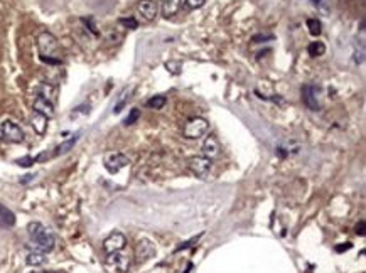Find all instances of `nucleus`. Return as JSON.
<instances>
[{"label":"nucleus","instance_id":"1","mask_svg":"<svg viewBox=\"0 0 366 273\" xmlns=\"http://www.w3.org/2000/svg\"><path fill=\"white\" fill-rule=\"evenodd\" d=\"M27 233H29L31 239L34 241V247L37 251L47 253L54 248V236L46 226H42L41 223H29L27 226Z\"/></svg>","mask_w":366,"mask_h":273},{"label":"nucleus","instance_id":"2","mask_svg":"<svg viewBox=\"0 0 366 273\" xmlns=\"http://www.w3.org/2000/svg\"><path fill=\"white\" fill-rule=\"evenodd\" d=\"M37 47H39V52H41V58H56V59H61L58 56L59 42H58L56 37L51 34V32L44 31V32H41V34L37 36Z\"/></svg>","mask_w":366,"mask_h":273},{"label":"nucleus","instance_id":"3","mask_svg":"<svg viewBox=\"0 0 366 273\" xmlns=\"http://www.w3.org/2000/svg\"><path fill=\"white\" fill-rule=\"evenodd\" d=\"M103 266L108 273H127L130 268V258L121 251H115V253H108Z\"/></svg>","mask_w":366,"mask_h":273},{"label":"nucleus","instance_id":"4","mask_svg":"<svg viewBox=\"0 0 366 273\" xmlns=\"http://www.w3.org/2000/svg\"><path fill=\"white\" fill-rule=\"evenodd\" d=\"M209 130V122L206 118H201V117H196V118H191L189 122L184 125V130H182V133H184L186 139H192L196 140L199 137L206 135Z\"/></svg>","mask_w":366,"mask_h":273},{"label":"nucleus","instance_id":"5","mask_svg":"<svg viewBox=\"0 0 366 273\" xmlns=\"http://www.w3.org/2000/svg\"><path fill=\"white\" fill-rule=\"evenodd\" d=\"M187 167H189V171L196 177L206 179L209 176V172H211L213 163H211V159H208V157L196 155V157H191V159L187 160Z\"/></svg>","mask_w":366,"mask_h":273},{"label":"nucleus","instance_id":"6","mask_svg":"<svg viewBox=\"0 0 366 273\" xmlns=\"http://www.w3.org/2000/svg\"><path fill=\"white\" fill-rule=\"evenodd\" d=\"M0 132H2V139L12 144H20L24 140V132L17 123H14L12 120H4L0 125Z\"/></svg>","mask_w":366,"mask_h":273},{"label":"nucleus","instance_id":"7","mask_svg":"<svg viewBox=\"0 0 366 273\" xmlns=\"http://www.w3.org/2000/svg\"><path fill=\"white\" fill-rule=\"evenodd\" d=\"M103 163H105V169H107L110 174H116L124 167L129 166L130 160L129 157H125L124 154H120V152H110V154L105 155Z\"/></svg>","mask_w":366,"mask_h":273},{"label":"nucleus","instance_id":"8","mask_svg":"<svg viewBox=\"0 0 366 273\" xmlns=\"http://www.w3.org/2000/svg\"><path fill=\"white\" fill-rule=\"evenodd\" d=\"M155 255V244L149 239H140L135 247V260L137 263H143V261L154 258Z\"/></svg>","mask_w":366,"mask_h":273},{"label":"nucleus","instance_id":"9","mask_svg":"<svg viewBox=\"0 0 366 273\" xmlns=\"http://www.w3.org/2000/svg\"><path fill=\"white\" fill-rule=\"evenodd\" d=\"M302 101L304 105L310 110L318 112L321 108V103H319V88H315L312 85H307L302 88Z\"/></svg>","mask_w":366,"mask_h":273},{"label":"nucleus","instance_id":"10","mask_svg":"<svg viewBox=\"0 0 366 273\" xmlns=\"http://www.w3.org/2000/svg\"><path fill=\"white\" fill-rule=\"evenodd\" d=\"M125 244H127L125 234H121V233L116 231V233L110 234V236L103 241V250L107 251V255H108V253H115V251H121V250H124Z\"/></svg>","mask_w":366,"mask_h":273},{"label":"nucleus","instance_id":"11","mask_svg":"<svg viewBox=\"0 0 366 273\" xmlns=\"http://www.w3.org/2000/svg\"><path fill=\"white\" fill-rule=\"evenodd\" d=\"M157 4L154 2V0H140L137 5V12L142 15L145 20H154L155 17H157Z\"/></svg>","mask_w":366,"mask_h":273},{"label":"nucleus","instance_id":"12","mask_svg":"<svg viewBox=\"0 0 366 273\" xmlns=\"http://www.w3.org/2000/svg\"><path fill=\"white\" fill-rule=\"evenodd\" d=\"M221 152V147H219V142L216 137L209 135L206 140L203 142V155L208 157V159H214V157H218Z\"/></svg>","mask_w":366,"mask_h":273},{"label":"nucleus","instance_id":"13","mask_svg":"<svg viewBox=\"0 0 366 273\" xmlns=\"http://www.w3.org/2000/svg\"><path fill=\"white\" fill-rule=\"evenodd\" d=\"M32 108H34V112L41 113V115H44V117H47V118L54 117V103L47 101L46 98H42V96H37V98H36Z\"/></svg>","mask_w":366,"mask_h":273},{"label":"nucleus","instance_id":"14","mask_svg":"<svg viewBox=\"0 0 366 273\" xmlns=\"http://www.w3.org/2000/svg\"><path fill=\"white\" fill-rule=\"evenodd\" d=\"M31 125H32V128H34V132L37 135L46 133V130H47V117H44V115L34 112V113H32V117H31Z\"/></svg>","mask_w":366,"mask_h":273},{"label":"nucleus","instance_id":"15","mask_svg":"<svg viewBox=\"0 0 366 273\" xmlns=\"http://www.w3.org/2000/svg\"><path fill=\"white\" fill-rule=\"evenodd\" d=\"M181 9V0H160V10L164 17H173Z\"/></svg>","mask_w":366,"mask_h":273},{"label":"nucleus","instance_id":"16","mask_svg":"<svg viewBox=\"0 0 366 273\" xmlns=\"http://www.w3.org/2000/svg\"><path fill=\"white\" fill-rule=\"evenodd\" d=\"M39 96L46 98L47 101L54 103V101H56V96H58V90L54 88L53 85H49V83H42V85H41V88H39Z\"/></svg>","mask_w":366,"mask_h":273},{"label":"nucleus","instance_id":"17","mask_svg":"<svg viewBox=\"0 0 366 273\" xmlns=\"http://www.w3.org/2000/svg\"><path fill=\"white\" fill-rule=\"evenodd\" d=\"M26 263L29 266H41L46 263V255H44L42 251H32V253L27 255Z\"/></svg>","mask_w":366,"mask_h":273},{"label":"nucleus","instance_id":"18","mask_svg":"<svg viewBox=\"0 0 366 273\" xmlns=\"http://www.w3.org/2000/svg\"><path fill=\"white\" fill-rule=\"evenodd\" d=\"M307 52H309L312 58H319V56H323V54L326 52V46H324V42H321V41H314V42H310L309 47H307Z\"/></svg>","mask_w":366,"mask_h":273},{"label":"nucleus","instance_id":"19","mask_svg":"<svg viewBox=\"0 0 366 273\" xmlns=\"http://www.w3.org/2000/svg\"><path fill=\"white\" fill-rule=\"evenodd\" d=\"M307 29L310 32V36L318 37L321 32H323V24L318 19H307Z\"/></svg>","mask_w":366,"mask_h":273},{"label":"nucleus","instance_id":"20","mask_svg":"<svg viewBox=\"0 0 366 273\" xmlns=\"http://www.w3.org/2000/svg\"><path fill=\"white\" fill-rule=\"evenodd\" d=\"M76 140H78V137H73L71 140L64 142V144H61L59 147H56V149H54V155H63V154H66V152H69L71 149H73V145L76 144Z\"/></svg>","mask_w":366,"mask_h":273},{"label":"nucleus","instance_id":"21","mask_svg":"<svg viewBox=\"0 0 366 273\" xmlns=\"http://www.w3.org/2000/svg\"><path fill=\"white\" fill-rule=\"evenodd\" d=\"M165 103H167L165 96H152L151 100L147 101V106L154 108V110H160V108H164Z\"/></svg>","mask_w":366,"mask_h":273},{"label":"nucleus","instance_id":"22","mask_svg":"<svg viewBox=\"0 0 366 273\" xmlns=\"http://www.w3.org/2000/svg\"><path fill=\"white\" fill-rule=\"evenodd\" d=\"M105 37H107V42H110V44H118V42L124 39V36H121L120 32H116L115 29H110Z\"/></svg>","mask_w":366,"mask_h":273},{"label":"nucleus","instance_id":"23","mask_svg":"<svg viewBox=\"0 0 366 273\" xmlns=\"http://www.w3.org/2000/svg\"><path fill=\"white\" fill-rule=\"evenodd\" d=\"M118 24L124 25L125 29H130V31H135L137 27H138V22H137L134 17H121V19L118 20Z\"/></svg>","mask_w":366,"mask_h":273},{"label":"nucleus","instance_id":"24","mask_svg":"<svg viewBox=\"0 0 366 273\" xmlns=\"http://www.w3.org/2000/svg\"><path fill=\"white\" fill-rule=\"evenodd\" d=\"M138 117H140V112L137 110V108H134V110H130V113H129V117L125 118V125H134L137 120H138Z\"/></svg>","mask_w":366,"mask_h":273},{"label":"nucleus","instance_id":"25","mask_svg":"<svg viewBox=\"0 0 366 273\" xmlns=\"http://www.w3.org/2000/svg\"><path fill=\"white\" fill-rule=\"evenodd\" d=\"M204 4H206V0H184V5H186L187 9H191V10L201 9Z\"/></svg>","mask_w":366,"mask_h":273},{"label":"nucleus","instance_id":"26","mask_svg":"<svg viewBox=\"0 0 366 273\" xmlns=\"http://www.w3.org/2000/svg\"><path fill=\"white\" fill-rule=\"evenodd\" d=\"M0 216H4V220H5L7 225H14V214L10 211L5 209V207H2V206H0Z\"/></svg>","mask_w":366,"mask_h":273},{"label":"nucleus","instance_id":"27","mask_svg":"<svg viewBox=\"0 0 366 273\" xmlns=\"http://www.w3.org/2000/svg\"><path fill=\"white\" fill-rule=\"evenodd\" d=\"M165 68H167V71H170L173 74H179L181 73V63H174V61H170V63H165Z\"/></svg>","mask_w":366,"mask_h":273},{"label":"nucleus","instance_id":"28","mask_svg":"<svg viewBox=\"0 0 366 273\" xmlns=\"http://www.w3.org/2000/svg\"><path fill=\"white\" fill-rule=\"evenodd\" d=\"M81 22L85 24V25L88 27V29H90V31L93 32V34H95V36H98V34H100L98 29H96V25L93 24V19H91V17H88V19H86V17H85V19H81Z\"/></svg>","mask_w":366,"mask_h":273},{"label":"nucleus","instance_id":"29","mask_svg":"<svg viewBox=\"0 0 366 273\" xmlns=\"http://www.w3.org/2000/svg\"><path fill=\"white\" fill-rule=\"evenodd\" d=\"M17 163L22 167H31L32 163H34V159H32V157H22V159L17 160Z\"/></svg>","mask_w":366,"mask_h":273},{"label":"nucleus","instance_id":"30","mask_svg":"<svg viewBox=\"0 0 366 273\" xmlns=\"http://www.w3.org/2000/svg\"><path fill=\"white\" fill-rule=\"evenodd\" d=\"M199 238V236H198ZM198 238H192V239H189V241H186V243H182L179 248H177L176 251H182V250H186V248H189V247H192V243H196L198 241Z\"/></svg>","mask_w":366,"mask_h":273},{"label":"nucleus","instance_id":"31","mask_svg":"<svg viewBox=\"0 0 366 273\" xmlns=\"http://www.w3.org/2000/svg\"><path fill=\"white\" fill-rule=\"evenodd\" d=\"M351 248H353L351 243H343L341 247H336V251H337V253H343V251H348V250H351Z\"/></svg>","mask_w":366,"mask_h":273},{"label":"nucleus","instance_id":"32","mask_svg":"<svg viewBox=\"0 0 366 273\" xmlns=\"http://www.w3.org/2000/svg\"><path fill=\"white\" fill-rule=\"evenodd\" d=\"M270 39H274V36H262V34L253 36V42H260V41H270Z\"/></svg>","mask_w":366,"mask_h":273},{"label":"nucleus","instance_id":"33","mask_svg":"<svg viewBox=\"0 0 366 273\" xmlns=\"http://www.w3.org/2000/svg\"><path fill=\"white\" fill-rule=\"evenodd\" d=\"M356 234L359 236H364V221H359L356 225Z\"/></svg>","mask_w":366,"mask_h":273},{"label":"nucleus","instance_id":"34","mask_svg":"<svg viewBox=\"0 0 366 273\" xmlns=\"http://www.w3.org/2000/svg\"><path fill=\"white\" fill-rule=\"evenodd\" d=\"M0 142H2V132H0Z\"/></svg>","mask_w":366,"mask_h":273},{"label":"nucleus","instance_id":"35","mask_svg":"<svg viewBox=\"0 0 366 273\" xmlns=\"http://www.w3.org/2000/svg\"><path fill=\"white\" fill-rule=\"evenodd\" d=\"M314 2H315V4H318V0H314Z\"/></svg>","mask_w":366,"mask_h":273},{"label":"nucleus","instance_id":"36","mask_svg":"<svg viewBox=\"0 0 366 273\" xmlns=\"http://www.w3.org/2000/svg\"><path fill=\"white\" fill-rule=\"evenodd\" d=\"M49 273H51V271H49Z\"/></svg>","mask_w":366,"mask_h":273},{"label":"nucleus","instance_id":"37","mask_svg":"<svg viewBox=\"0 0 366 273\" xmlns=\"http://www.w3.org/2000/svg\"><path fill=\"white\" fill-rule=\"evenodd\" d=\"M36 273H37V271H36Z\"/></svg>","mask_w":366,"mask_h":273}]
</instances>
